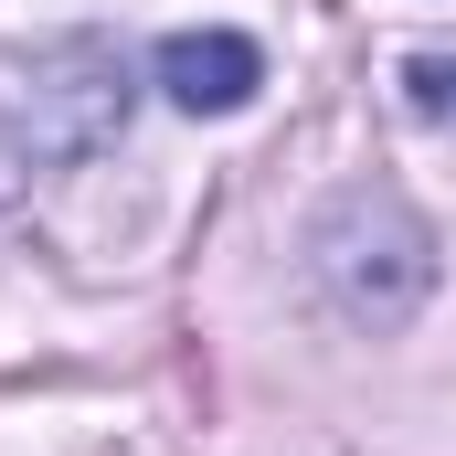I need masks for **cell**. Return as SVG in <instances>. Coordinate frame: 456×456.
Listing matches in <instances>:
<instances>
[{
    "instance_id": "obj_1",
    "label": "cell",
    "mask_w": 456,
    "mask_h": 456,
    "mask_svg": "<svg viewBox=\"0 0 456 456\" xmlns=\"http://www.w3.org/2000/svg\"><path fill=\"white\" fill-rule=\"evenodd\" d=\"M308 265H319V287H330V308H340L350 330H403L414 308H425V287H436V233L425 213L403 202V191H382V181H350L330 191V213L308 224Z\"/></svg>"
},
{
    "instance_id": "obj_4",
    "label": "cell",
    "mask_w": 456,
    "mask_h": 456,
    "mask_svg": "<svg viewBox=\"0 0 456 456\" xmlns=\"http://www.w3.org/2000/svg\"><path fill=\"white\" fill-rule=\"evenodd\" d=\"M403 96L425 117H456V53H414V64H403Z\"/></svg>"
},
{
    "instance_id": "obj_3",
    "label": "cell",
    "mask_w": 456,
    "mask_h": 456,
    "mask_svg": "<svg viewBox=\"0 0 456 456\" xmlns=\"http://www.w3.org/2000/svg\"><path fill=\"white\" fill-rule=\"evenodd\" d=\"M255 86H265V53L244 32H170L159 43V96L191 117H233Z\"/></svg>"
},
{
    "instance_id": "obj_2",
    "label": "cell",
    "mask_w": 456,
    "mask_h": 456,
    "mask_svg": "<svg viewBox=\"0 0 456 456\" xmlns=\"http://www.w3.org/2000/svg\"><path fill=\"white\" fill-rule=\"evenodd\" d=\"M117 127H127V64H117V43L75 32V43L32 53V86L11 107V138L32 159H96Z\"/></svg>"
}]
</instances>
